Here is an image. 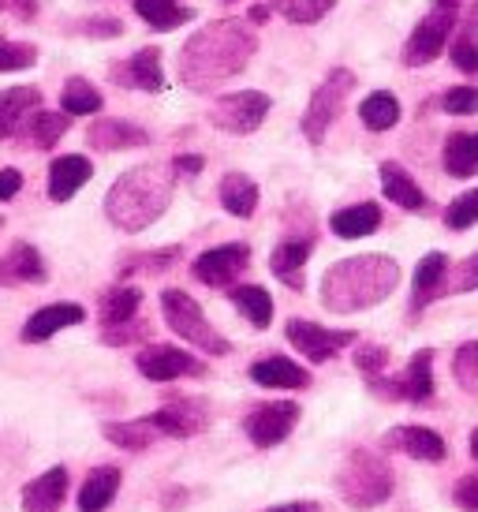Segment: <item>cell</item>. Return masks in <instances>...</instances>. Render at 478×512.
Segmentation results:
<instances>
[{
    "instance_id": "obj_1",
    "label": "cell",
    "mask_w": 478,
    "mask_h": 512,
    "mask_svg": "<svg viewBox=\"0 0 478 512\" xmlns=\"http://www.w3.org/2000/svg\"><path fill=\"white\" fill-rule=\"evenodd\" d=\"M258 38L243 19H217L195 30L180 49V79L195 94H210L213 86L239 75L251 64Z\"/></svg>"
},
{
    "instance_id": "obj_2",
    "label": "cell",
    "mask_w": 478,
    "mask_h": 512,
    "mask_svg": "<svg viewBox=\"0 0 478 512\" xmlns=\"http://www.w3.org/2000/svg\"><path fill=\"white\" fill-rule=\"evenodd\" d=\"M396 285H400V266L389 255H355L325 270L322 303L333 314H355L385 303Z\"/></svg>"
},
{
    "instance_id": "obj_3",
    "label": "cell",
    "mask_w": 478,
    "mask_h": 512,
    "mask_svg": "<svg viewBox=\"0 0 478 512\" xmlns=\"http://www.w3.org/2000/svg\"><path fill=\"white\" fill-rule=\"evenodd\" d=\"M176 172L172 165H139L127 169L105 195V217L120 232H142L169 210Z\"/></svg>"
},
{
    "instance_id": "obj_4",
    "label": "cell",
    "mask_w": 478,
    "mask_h": 512,
    "mask_svg": "<svg viewBox=\"0 0 478 512\" xmlns=\"http://www.w3.org/2000/svg\"><path fill=\"white\" fill-rule=\"evenodd\" d=\"M396 486V475L393 468L381 460L378 453H370V449H352L348 460H344V468L337 475V494L344 505H352V509H378L389 501Z\"/></svg>"
},
{
    "instance_id": "obj_5",
    "label": "cell",
    "mask_w": 478,
    "mask_h": 512,
    "mask_svg": "<svg viewBox=\"0 0 478 512\" xmlns=\"http://www.w3.org/2000/svg\"><path fill=\"white\" fill-rule=\"evenodd\" d=\"M161 311H165V322L172 326V333L183 337L187 344H195L198 352H206V356H228V352H232V344L206 322L202 307H198L187 292L165 288V292H161Z\"/></svg>"
},
{
    "instance_id": "obj_6",
    "label": "cell",
    "mask_w": 478,
    "mask_h": 512,
    "mask_svg": "<svg viewBox=\"0 0 478 512\" xmlns=\"http://www.w3.org/2000/svg\"><path fill=\"white\" fill-rule=\"evenodd\" d=\"M355 90V72L348 68H333L325 75V83H318V90L310 94V105L303 113V135L310 143H322L325 131L333 128V120L344 113V101Z\"/></svg>"
},
{
    "instance_id": "obj_7",
    "label": "cell",
    "mask_w": 478,
    "mask_h": 512,
    "mask_svg": "<svg viewBox=\"0 0 478 512\" xmlns=\"http://www.w3.org/2000/svg\"><path fill=\"white\" fill-rule=\"evenodd\" d=\"M456 23H460V8H437V4H430V12L422 15L419 27L411 30L408 45H404V64H408V68L434 64L437 53L449 45Z\"/></svg>"
},
{
    "instance_id": "obj_8",
    "label": "cell",
    "mask_w": 478,
    "mask_h": 512,
    "mask_svg": "<svg viewBox=\"0 0 478 512\" xmlns=\"http://www.w3.org/2000/svg\"><path fill=\"white\" fill-rule=\"evenodd\" d=\"M269 94L262 90H239V94H225L210 109V124L221 131H232V135H251V131L262 128V120L269 113Z\"/></svg>"
},
{
    "instance_id": "obj_9",
    "label": "cell",
    "mask_w": 478,
    "mask_h": 512,
    "mask_svg": "<svg viewBox=\"0 0 478 512\" xmlns=\"http://www.w3.org/2000/svg\"><path fill=\"white\" fill-rule=\"evenodd\" d=\"M299 423V404H288V400H269V404H258L247 419H243V434L258 445V449H273L281 445Z\"/></svg>"
},
{
    "instance_id": "obj_10",
    "label": "cell",
    "mask_w": 478,
    "mask_h": 512,
    "mask_svg": "<svg viewBox=\"0 0 478 512\" xmlns=\"http://www.w3.org/2000/svg\"><path fill=\"white\" fill-rule=\"evenodd\" d=\"M284 333H288V341L296 344V352H303L310 363H325L337 352H344L348 344H355V329H325L318 322H303V318L288 322Z\"/></svg>"
},
{
    "instance_id": "obj_11",
    "label": "cell",
    "mask_w": 478,
    "mask_h": 512,
    "mask_svg": "<svg viewBox=\"0 0 478 512\" xmlns=\"http://www.w3.org/2000/svg\"><path fill=\"white\" fill-rule=\"evenodd\" d=\"M247 266H251V247H247V243H221V247L202 251V255L195 258L191 273H195L202 285L225 288V285H232Z\"/></svg>"
},
{
    "instance_id": "obj_12",
    "label": "cell",
    "mask_w": 478,
    "mask_h": 512,
    "mask_svg": "<svg viewBox=\"0 0 478 512\" xmlns=\"http://www.w3.org/2000/svg\"><path fill=\"white\" fill-rule=\"evenodd\" d=\"M434 352L430 348H422V352H415L408 363V370L396 378L393 385L385 382V378H370V389H378V393H385V397H396V400H411V404H426V400L434 397Z\"/></svg>"
},
{
    "instance_id": "obj_13",
    "label": "cell",
    "mask_w": 478,
    "mask_h": 512,
    "mask_svg": "<svg viewBox=\"0 0 478 512\" xmlns=\"http://www.w3.org/2000/svg\"><path fill=\"white\" fill-rule=\"evenodd\" d=\"M139 370L150 382H176V378H202L206 363L195 359L191 352H180L172 344H154V348H142L139 352Z\"/></svg>"
},
{
    "instance_id": "obj_14",
    "label": "cell",
    "mask_w": 478,
    "mask_h": 512,
    "mask_svg": "<svg viewBox=\"0 0 478 512\" xmlns=\"http://www.w3.org/2000/svg\"><path fill=\"white\" fill-rule=\"evenodd\" d=\"M150 423L157 427L161 438H195L198 430L210 423V415H206V404H202V400L172 397V400H165V408H157V412L150 415Z\"/></svg>"
},
{
    "instance_id": "obj_15",
    "label": "cell",
    "mask_w": 478,
    "mask_h": 512,
    "mask_svg": "<svg viewBox=\"0 0 478 512\" xmlns=\"http://www.w3.org/2000/svg\"><path fill=\"white\" fill-rule=\"evenodd\" d=\"M385 449H393V453H404L411 460H426V464H437V460H445V438L430 427H393L385 438H381Z\"/></svg>"
},
{
    "instance_id": "obj_16",
    "label": "cell",
    "mask_w": 478,
    "mask_h": 512,
    "mask_svg": "<svg viewBox=\"0 0 478 512\" xmlns=\"http://www.w3.org/2000/svg\"><path fill=\"white\" fill-rule=\"evenodd\" d=\"M49 270H45V258L38 255V247L30 243H12L4 255H0V285H42Z\"/></svg>"
},
{
    "instance_id": "obj_17",
    "label": "cell",
    "mask_w": 478,
    "mask_h": 512,
    "mask_svg": "<svg viewBox=\"0 0 478 512\" xmlns=\"http://www.w3.org/2000/svg\"><path fill=\"white\" fill-rule=\"evenodd\" d=\"M83 318H86V311L79 303H49V307L30 314V322L23 326V341L42 344V341H49V337H57L60 329L79 326Z\"/></svg>"
},
{
    "instance_id": "obj_18",
    "label": "cell",
    "mask_w": 478,
    "mask_h": 512,
    "mask_svg": "<svg viewBox=\"0 0 478 512\" xmlns=\"http://www.w3.org/2000/svg\"><path fill=\"white\" fill-rule=\"evenodd\" d=\"M116 83L120 86H135V90H150V94H157L161 86H165V75H161V53H157L154 45H146V49H139L135 57H127L124 64H116L113 68Z\"/></svg>"
},
{
    "instance_id": "obj_19",
    "label": "cell",
    "mask_w": 478,
    "mask_h": 512,
    "mask_svg": "<svg viewBox=\"0 0 478 512\" xmlns=\"http://www.w3.org/2000/svg\"><path fill=\"white\" fill-rule=\"evenodd\" d=\"M90 176H94V165H90V157L83 154H64L57 157L53 165H49V199L53 202H68L79 187L90 184Z\"/></svg>"
},
{
    "instance_id": "obj_20",
    "label": "cell",
    "mask_w": 478,
    "mask_h": 512,
    "mask_svg": "<svg viewBox=\"0 0 478 512\" xmlns=\"http://www.w3.org/2000/svg\"><path fill=\"white\" fill-rule=\"evenodd\" d=\"M68 498V468H49L23 486V512H60Z\"/></svg>"
},
{
    "instance_id": "obj_21",
    "label": "cell",
    "mask_w": 478,
    "mask_h": 512,
    "mask_svg": "<svg viewBox=\"0 0 478 512\" xmlns=\"http://www.w3.org/2000/svg\"><path fill=\"white\" fill-rule=\"evenodd\" d=\"M86 143L94 150H135V146H146L150 135L127 120H116V116H105V120H94L86 128Z\"/></svg>"
},
{
    "instance_id": "obj_22",
    "label": "cell",
    "mask_w": 478,
    "mask_h": 512,
    "mask_svg": "<svg viewBox=\"0 0 478 512\" xmlns=\"http://www.w3.org/2000/svg\"><path fill=\"white\" fill-rule=\"evenodd\" d=\"M310 247H314V236H296V240H284L273 247L269 255V270L273 277H281L288 288H303V266L310 258Z\"/></svg>"
},
{
    "instance_id": "obj_23",
    "label": "cell",
    "mask_w": 478,
    "mask_h": 512,
    "mask_svg": "<svg viewBox=\"0 0 478 512\" xmlns=\"http://www.w3.org/2000/svg\"><path fill=\"white\" fill-rule=\"evenodd\" d=\"M38 105H42V90H34V86H12V90H4L0 94V143L4 139H12L19 124L27 120V113H38Z\"/></svg>"
},
{
    "instance_id": "obj_24",
    "label": "cell",
    "mask_w": 478,
    "mask_h": 512,
    "mask_svg": "<svg viewBox=\"0 0 478 512\" xmlns=\"http://www.w3.org/2000/svg\"><path fill=\"white\" fill-rule=\"evenodd\" d=\"M251 378L258 385H266V389H307L310 385L307 370L284 356H269V359L251 363Z\"/></svg>"
},
{
    "instance_id": "obj_25",
    "label": "cell",
    "mask_w": 478,
    "mask_h": 512,
    "mask_svg": "<svg viewBox=\"0 0 478 512\" xmlns=\"http://www.w3.org/2000/svg\"><path fill=\"white\" fill-rule=\"evenodd\" d=\"M445 273H449V255H426L415 266V281H411V311H422L426 303H434L441 296V281H445Z\"/></svg>"
},
{
    "instance_id": "obj_26",
    "label": "cell",
    "mask_w": 478,
    "mask_h": 512,
    "mask_svg": "<svg viewBox=\"0 0 478 512\" xmlns=\"http://www.w3.org/2000/svg\"><path fill=\"white\" fill-rule=\"evenodd\" d=\"M381 191H385V199L396 202L400 210H411V214H422V210H426L422 187L415 184L396 161H385V165H381Z\"/></svg>"
},
{
    "instance_id": "obj_27",
    "label": "cell",
    "mask_w": 478,
    "mask_h": 512,
    "mask_svg": "<svg viewBox=\"0 0 478 512\" xmlns=\"http://www.w3.org/2000/svg\"><path fill=\"white\" fill-rule=\"evenodd\" d=\"M329 228L337 232L340 240H363L370 232L381 228V210L374 202H359V206H348V210H337L329 217Z\"/></svg>"
},
{
    "instance_id": "obj_28",
    "label": "cell",
    "mask_w": 478,
    "mask_h": 512,
    "mask_svg": "<svg viewBox=\"0 0 478 512\" xmlns=\"http://www.w3.org/2000/svg\"><path fill=\"white\" fill-rule=\"evenodd\" d=\"M116 490H120V471L94 468L79 490V512H105L116 501Z\"/></svg>"
},
{
    "instance_id": "obj_29",
    "label": "cell",
    "mask_w": 478,
    "mask_h": 512,
    "mask_svg": "<svg viewBox=\"0 0 478 512\" xmlns=\"http://www.w3.org/2000/svg\"><path fill=\"white\" fill-rule=\"evenodd\" d=\"M217 195H221V206L232 217H251L258 210V184L247 172H228L221 187H217Z\"/></svg>"
},
{
    "instance_id": "obj_30",
    "label": "cell",
    "mask_w": 478,
    "mask_h": 512,
    "mask_svg": "<svg viewBox=\"0 0 478 512\" xmlns=\"http://www.w3.org/2000/svg\"><path fill=\"white\" fill-rule=\"evenodd\" d=\"M445 172L456 176V180L478 176V131L449 135V143H445Z\"/></svg>"
},
{
    "instance_id": "obj_31",
    "label": "cell",
    "mask_w": 478,
    "mask_h": 512,
    "mask_svg": "<svg viewBox=\"0 0 478 512\" xmlns=\"http://www.w3.org/2000/svg\"><path fill=\"white\" fill-rule=\"evenodd\" d=\"M142 307V292L131 285H116L109 292H101V329L109 326H124L131 322Z\"/></svg>"
},
{
    "instance_id": "obj_32",
    "label": "cell",
    "mask_w": 478,
    "mask_h": 512,
    "mask_svg": "<svg viewBox=\"0 0 478 512\" xmlns=\"http://www.w3.org/2000/svg\"><path fill=\"white\" fill-rule=\"evenodd\" d=\"M452 64L464 75H478V0L460 23V34L452 38Z\"/></svg>"
},
{
    "instance_id": "obj_33",
    "label": "cell",
    "mask_w": 478,
    "mask_h": 512,
    "mask_svg": "<svg viewBox=\"0 0 478 512\" xmlns=\"http://www.w3.org/2000/svg\"><path fill=\"white\" fill-rule=\"evenodd\" d=\"M232 303H236V311L251 322L254 329H269L273 322V299L262 285H243V288H232Z\"/></svg>"
},
{
    "instance_id": "obj_34",
    "label": "cell",
    "mask_w": 478,
    "mask_h": 512,
    "mask_svg": "<svg viewBox=\"0 0 478 512\" xmlns=\"http://www.w3.org/2000/svg\"><path fill=\"white\" fill-rule=\"evenodd\" d=\"M101 105H105V98H101V90L94 83H86V79H68L64 83V90H60V109L68 116H90V113H101Z\"/></svg>"
},
{
    "instance_id": "obj_35",
    "label": "cell",
    "mask_w": 478,
    "mask_h": 512,
    "mask_svg": "<svg viewBox=\"0 0 478 512\" xmlns=\"http://www.w3.org/2000/svg\"><path fill=\"white\" fill-rule=\"evenodd\" d=\"M105 438L120 445V449H131V453H142V449H150L161 434L157 427L150 423V415L146 419H135V423H105Z\"/></svg>"
},
{
    "instance_id": "obj_36",
    "label": "cell",
    "mask_w": 478,
    "mask_h": 512,
    "mask_svg": "<svg viewBox=\"0 0 478 512\" xmlns=\"http://www.w3.org/2000/svg\"><path fill=\"white\" fill-rule=\"evenodd\" d=\"M359 116H363V124L370 131H389V128H396V120H400V101H396L393 94H385V90H374V94L359 105Z\"/></svg>"
},
{
    "instance_id": "obj_37",
    "label": "cell",
    "mask_w": 478,
    "mask_h": 512,
    "mask_svg": "<svg viewBox=\"0 0 478 512\" xmlns=\"http://www.w3.org/2000/svg\"><path fill=\"white\" fill-rule=\"evenodd\" d=\"M333 4L337 0H269V12L284 15L296 27H310V23H318V19L333 12Z\"/></svg>"
},
{
    "instance_id": "obj_38",
    "label": "cell",
    "mask_w": 478,
    "mask_h": 512,
    "mask_svg": "<svg viewBox=\"0 0 478 512\" xmlns=\"http://www.w3.org/2000/svg\"><path fill=\"white\" fill-rule=\"evenodd\" d=\"M135 12L154 30H176L191 19V8H180L176 0H135Z\"/></svg>"
},
{
    "instance_id": "obj_39",
    "label": "cell",
    "mask_w": 478,
    "mask_h": 512,
    "mask_svg": "<svg viewBox=\"0 0 478 512\" xmlns=\"http://www.w3.org/2000/svg\"><path fill=\"white\" fill-rule=\"evenodd\" d=\"M71 116L60 109V113H53V109H38L34 113V124H30V135H34V146H42V150H49V146H57L60 139H64V131H68Z\"/></svg>"
},
{
    "instance_id": "obj_40",
    "label": "cell",
    "mask_w": 478,
    "mask_h": 512,
    "mask_svg": "<svg viewBox=\"0 0 478 512\" xmlns=\"http://www.w3.org/2000/svg\"><path fill=\"white\" fill-rule=\"evenodd\" d=\"M176 258H180V247H165V251H142V255L127 258L124 266H120V277H131V273H161V270H169Z\"/></svg>"
},
{
    "instance_id": "obj_41",
    "label": "cell",
    "mask_w": 478,
    "mask_h": 512,
    "mask_svg": "<svg viewBox=\"0 0 478 512\" xmlns=\"http://www.w3.org/2000/svg\"><path fill=\"white\" fill-rule=\"evenodd\" d=\"M34 64H38V49L34 45L0 38V72H27Z\"/></svg>"
},
{
    "instance_id": "obj_42",
    "label": "cell",
    "mask_w": 478,
    "mask_h": 512,
    "mask_svg": "<svg viewBox=\"0 0 478 512\" xmlns=\"http://www.w3.org/2000/svg\"><path fill=\"white\" fill-rule=\"evenodd\" d=\"M445 225L452 232H464V228L478 225V187L475 191H464L460 199L449 202V210H445Z\"/></svg>"
},
{
    "instance_id": "obj_43",
    "label": "cell",
    "mask_w": 478,
    "mask_h": 512,
    "mask_svg": "<svg viewBox=\"0 0 478 512\" xmlns=\"http://www.w3.org/2000/svg\"><path fill=\"white\" fill-rule=\"evenodd\" d=\"M452 374L464 389H478V341H467L452 356Z\"/></svg>"
},
{
    "instance_id": "obj_44",
    "label": "cell",
    "mask_w": 478,
    "mask_h": 512,
    "mask_svg": "<svg viewBox=\"0 0 478 512\" xmlns=\"http://www.w3.org/2000/svg\"><path fill=\"white\" fill-rule=\"evenodd\" d=\"M478 288V251L467 262H460L452 277L445 273V281H441V296H456V292H475Z\"/></svg>"
},
{
    "instance_id": "obj_45",
    "label": "cell",
    "mask_w": 478,
    "mask_h": 512,
    "mask_svg": "<svg viewBox=\"0 0 478 512\" xmlns=\"http://www.w3.org/2000/svg\"><path fill=\"white\" fill-rule=\"evenodd\" d=\"M449 116H475L478 113V86H452L449 94L441 98Z\"/></svg>"
},
{
    "instance_id": "obj_46",
    "label": "cell",
    "mask_w": 478,
    "mask_h": 512,
    "mask_svg": "<svg viewBox=\"0 0 478 512\" xmlns=\"http://www.w3.org/2000/svg\"><path fill=\"white\" fill-rule=\"evenodd\" d=\"M385 363H389V352H385L381 344H363V348L355 352V367L363 370V374H370V378H374V374H381V370H385Z\"/></svg>"
},
{
    "instance_id": "obj_47",
    "label": "cell",
    "mask_w": 478,
    "mask_h": 512,
    "mask_svg": "<svg viewBox=\"0 0 478 512\" xmlns=\"http://www.w3.org/2000/svg\"><path fill=\"white\" fill-rule=\"evenodd\" d=\"M101 337H105V344H131L135 337H150V326H135V318L131 322H124V326H109L101 329Z\"/></svg>"
},
{
    "instance_id": "obj_48",
    "label": "cell",
    "mask_w": 478,
    "mask_h": 512,
    "mask_svg": "<svg viewBox=\"0 0 478 512\" xmlns=\"http://www.w3.org/2000/svg\"><path fill=\"white\" fill-rule=\"evenodd\" d=\"M452 501H456L460 509H467V512H478V475H467V479H460V483H456V490H452Z\"/></svg>"
},
{
    "instance_id": "obj_49",
    "label": "cell",
    "mask_w": 478,
    "mask_h": 512,
    "mask_svg": "<svg viewBox=\"0 0 478 512\" xmlns=\"http://www.w3.org/2000/svg\"><path fill=\"white\" fill-rule=\"evenodd\" d=\"M23 191V172L19 169H0V202L15 199Z\"/></svg>"
},
{
    "instance_id": "obj_50",
    "label": "cell",
    "mask_w": 478,
    "mask_h": 512,
    "mask_svg": "<svg viewBox=\"0 0 478 512\" xmlns=\"http://www.w3.org/2000/svg\"><path fill=\"white\" fill-rule=\"evenodd\" d=\"M202 165H206V161H202L198 154H180L176 161H172V172H180V176H198Z\"/></svg>"
},
{
    "instance_id": "obj_51",
    "label": "cell",
    "mask_w": 478,
    "mask_h": 512,
    "mask_svg": "<svg viewBox=\"0 0 478 512\" xmlns=\"http://www.w3.org/2000/svg\"><path fill=\"white\" fill-rule=\"evenodd\" d=\"M86 34H105V38H116V34H120V23H116V19H86Z\"/></svg>"
},
{
    "instance_id": "obj_52",
    "label": "cell",
    "mask_w": 478,
    "mask_h": 512,
    "mask_svg": "<svg viewBox=\"0 0 478 512\" xmlns=\"http://www.w3.org/2000/svg\"><path fill=\"white\" fill-rule=\"evenodd\" d=\"M266 512H322V505L318 501H288V505H273Z\"/></svg>"
},
{
    "instance_id": "obj_53",
    "label": "cell",
    "mask_w": 478,
    "mask_h": 512,
    "mask_svg": "<svg viewBox=\"0 0 478 512\" xmlns=\"http://www.w3.org/2000/svg\"><path fill=\"white\" fill-rule=\"evenodd\" d=\"M247 19H251V23H266V19H269V8H266V4H254Z\"/></svg>"
},
{
    "instance_id": "obj_54",
    "label": "cell",
    "mask_w": 478,
    "mask_h": 512,
    "mask_svg": "<svg viewBox=\"0 0 478 512\" xmlns=\"http://www.w3.org/2000/svg\"><path fill=\"white\" fill-rule=\"evenodd\" d=\"M437 8H464V0H434Z\"/></svg>"
},
{
    "instance_id": "obj_55",
    "label": "cell",
    "mask_w": 478,
    "mask_h": 512,
    "mask_svg": "<svg viewBox=\"0 0 478 512\" xmlns=\"http://www.w3.org/2000/svg\"><path fill=\"white\" fill-rule=\"evenodd\" d=\"M471 456H475V460H478V427L471 430Z\"/></svg>"
}]
</instances>
